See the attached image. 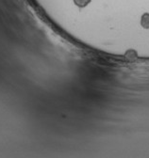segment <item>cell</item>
<instances>
[{"label": "cell", "mask_w": 149, "mask_h": 158, "mask_svg": "<svg viewBox=\"0 0 149 158\" xmlns=\"http://www.w3.org/2000/svg\"><path fill=\"white\" fill-rule=\"evenodd\" d=\"M141 24L144 28H149V13H144L142 16Z\"/></svg>", "instance_id": "cell-1"}]
</instances>
